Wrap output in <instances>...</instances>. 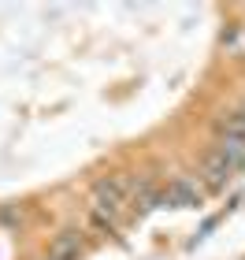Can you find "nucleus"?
Instances as JSON below:
<instances>
[{
    "instance_id": "3",
    "label": "nucleus",
    "mask_w": 245,
    "mask_h": 260,
    "mask_svg": "<svg viewBox=\"0 0 245 260\" xmlns=\"http://www.w3.org/2000/svg\"><path fill=\"white\" fill-rule=\"evenodd\" d=\"M201 197H204V186L197 179H174V182H167L160 190V205H167V208H197Z\"/></svg>"
},
{
    "instance_id": "5",
    "label": "nucleus",
    "mask_w": 245,
    "mask_h": 260,
    "mask_svg": "<svg viewBox=\"0 0 245 260\" xmlns=\"http://www.w3.org/2000/svg\"><path fill=\"white\" fill-rule=\"evenodd\" d=\"M49 260H52V256H49Z\"/></svg>"
},
{
    "instance_id": "2",
    "label": "nucleus",
    "mask_w": 245,
    "mask_h": 260,
    "mask_svg": "<svg viewBox=\"0 0 245 260\" xmlns=\"http://www.w3.org/2000/svg\"><path fill=\"white\" fill-rule=\"evenodd\" d=\"M245 168V138L238 134H219L212 152L204 156V186H212V190H223V186L234 179V175Z\"/></svg>"
},
{
    "instance_id": "4",
    "label": "nucleus",
    "mask_w": 245,
    "mask_h": 260,
    "mask_svg": "<svg viewBox=\"0 0 245 260\" xmlns=\"http://www.w3.org/2000/svg\"><path fill=\"white\" fill-rule=\"evenodd\" d=\"M49 256H52V260H78V256H82V242H78V234H75V231H63L60 238L52 242Z\"/></svg>"
},
{
    "instance_id": "1",
    "label": "nucleus",
    "mask_w": 245,
    "mask_h": 260,
    "mask_svg": "<svg viewBox=\"0 0 245 260\" xmlns=\"http://www.w3.org/2000/svg\"><path fill=\"white\" fill-rule=\"evenodd\" d=\"M134 201V182L126 179V175H108V179H100L97 186H93L89 193V219L93 227L112 234L115 223H119L123 208Z\"/></svg>"
}]
</instances>
